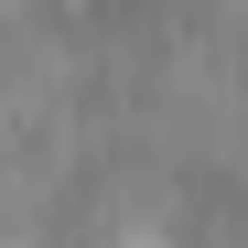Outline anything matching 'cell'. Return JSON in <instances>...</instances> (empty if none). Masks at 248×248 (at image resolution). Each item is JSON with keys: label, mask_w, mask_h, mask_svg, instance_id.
I'll list each match as a JSON object with an SVG mask.
<instances>
[{"label": "cell", "mask_w": 248, "mask_h": 248, "mask_svg": "<svg viewBox=\"0 0 248 248\" xmlns=\"http://www.w3.org/2000/svg\"><path fill=\"white\" fill-rule=\"evenodd\" d=\"M237 119H248V44H237Z\"/></svg>", "instance_id": "obj_1"}]
</instances>
